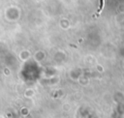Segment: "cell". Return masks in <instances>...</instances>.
I'll use <instances>...</instances> for the list:
<instances>
[{
	"label": "cell",
	"instance_id": "6da1fadb",
	"mask_svg": "<svg viewBox=\"0 0 124 118\" xmlns=\"http://www.w3.org/2000/svg\"><path fill=\"white\" fill-rule=\"evenodd\" d=\"M103 6H104V0H100V8H99V10H98V14H99V13L102 11Z\"/></svg>",
	"mask_w": 124,
	"mask_h": 118
}]
</instances>
